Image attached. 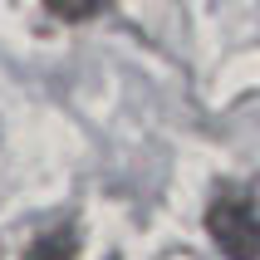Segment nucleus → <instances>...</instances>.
Wrapping results in <instances>:
<instances>
[{
  "label": "nucleus",
  "instance_id": "obj_1",
  "mask_svg": "<svg viewBox=\"0 0 260 260\" xmlns=\"http://www.w3.org/2000/svg\"><path fill=\"white\" fill-rule=\"evenodd\" d=\"M206 236L226 260H260V211L246 191H221L206 206Z\"/></svg>",
  "mask_w": 260,
  "mask_h": 260
},
{
  "label": "nucleus",
  "instance_id": "obj_2",
  "mask_svg": "<svg viewBox=\"0 0 260 260\" xmlns=\"http://www.w3.org/2000/svg\"><path fill=\"white\" fill-rule=\"evenodd\" d=\"M79 255V231L74 226H49L25 246V260H74Z\"/></svg>",
  "mask_w": 260,
  "mask_h": 260
},
{
  "label": "nucleus",
  "instance_id": "obj_3",
  "mask_svg": "<svg viewBox=\"0 0 260 260\" xmlns=\"http://www.w3.org/2000/svg\"><path fill=\"white\" fill-rule=\"evenodd\" d=\"M103 5H108V0H44V10L54 15V20H64V25H84Z\"/></svg>",
  "mask_w": 260,
  "mask_h": 260
}]
</instances>
